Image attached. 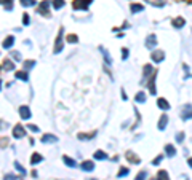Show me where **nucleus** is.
Listing matches in <instances>:
<instances>
[{"mask_svg": "<svg viewBox=\"0 0 192 180\" xmlns=\"http://www.w3.org/2000/svg\"><path fill=\"white\" fill-rule=\"evenodd\" d=\"M147 88H149L151 94H155V92H157V89H155V76H152L151 80H149V83H147Z\"/></svg>", "mask_w": 192, "mask_h": 180, "instance_id": "ddd939ff", "label": "nucleus"}, {"mask_svg": "<svg viewBox=\"0 0 192 180\" xmlns=\"http://www.w3.org/2000/svg\"><path fill=\"white\" fill-rule=\"evenodd\" d=\"M93 2V0H74V10H86L88 7H90V3Z\"/></svg>", "mask_w": 192, "mask_h": 180, "instance_id": "f257e3e1", "label": "nucleus"}, {"mask_svg": "<svg viewBox=\"0 0 192 180\" xmlns=\"http://www.w3.org/2000/svg\"><path fill=\"white\" fill-rule=\"evenodd\" d=\"M143 10H144L143 5H139V3H133V5H131V11H133V13H139V11H143Z\"/></svg>", "mask_w": 192, "mask_h": 180, "instance_id": "b1692460", "label": "nucleus"}, {"mask_svg": "<svg viewBox=\"0 0 192 180\" xmlns=\"http://www.w3.org/2000/svg\"><path fill=\"white\" fill-rule=\"evenodd\" d=\"M176 140H178V142L181 144V142L184 140V132H179V134H176Z\"/></svg>", "mask_w": 192, "mask_h": 180, "instance_id": "58836bf2", "label": "nucleus"}, {"mask_svg": "<svg viewBox=\"0 0 192 180\" xmlns=\"http://www.w3.org/2000/svg\"><path fill=\"white\" fill-rule=\"evenodd\" d=\"M27 129H29V131H32V132H39V131H40V129L37 128L35 124H29V126H27Z\"/></svg>", "mask_w": 192, "mask_h": 180, "instance_id": "4c0bfd02", "label": "nucleus"}, {"mask_svg": "<svg viewBox=\"0 0 192 180\" xmlns=\"http://www.w3.org/2000/svg\"><path fill=\"white\" fill-rule=\"evenodd\" d=\"M3 69L7 70V72H10V70H13L15 69V65H13V62L10 59H5V62H3Z\"/></svg>", "mask_w": 192, "mask_h": 180, "instance_id": "6ab92c4d", "label": "nucleus"}, {"mask_svg": "<svg viewBox=\"0 0 192 180\" xmlns=\"http://www.w3.org/2000/svg\"><path fill=\"white\" fill-rule=\"evenodd\" d=\"M157 105H159V108H162V110H170V104L167 102V99H159L157 100Z\"/></svg>", "mask_w": 192, "mask_h": 180, "instance_id": "4468645a", "label": "nucleus"}, {"mask_svg": "<svg viewBox=\"0 0 192 180\" xmlns=\"http://www.w3.org/2000/svg\"><path fill=\"white\" fill-rule=\"evenodd\" d=\"M181 118L183 120H191L192 118V105H186L181 112Z\"/></svg>", "mask_w": 192, "mask_h": 180, "instance_id": "39448f33", "label": "nucleus"}, {"mask_svg": "<svg viewBox=\"0 0 192 180\" xmlns=\"http://www.w3.org/2000/svg\"><path fill=\"white\" fill-rule=\"evenodd\" d=\"M16 78L18 80H23V81H27L29 75H27V72H16Z\"/></svg>", "mask_w": 192, "mask_h": 180, "instance_id": "4be33fe9", "label": "nucleus"}, {"mask_svg": "<svg viewBox=\"0 0 192 180\" xmlns=\"http://www.w3.org/2000/svg\"><path fill=\"white\" fill-rule=\"evenodd\" d=\"M19 116L23 120H29L31 118V108L27 105H21L19 107Z\"/></svg>", "mask_w": 192, "mask_h": 180, "instance_id": "7ed1b4c3", "label": "nucleus"}, {"mask_svg": "<svg viewBox=\"0 0 192 180\" xmlns=\"http://www.w3.org/2000/svg\"><path fill=\"white\" fill-rule=\"evenodd\" d=\"M128 172H130V171H128L127 167H123V169H120V171H119V174H117V177H119V179H122V177L128 175Z\"/></svg>", "mask_w": 192, "mask_h": 180, "instance_id": "7c9ffc66", "label": "nucleus"}, {"mask_svg": "<svg viewBox=\"0 0 192 180\" xmlns=\"http://www.w3.org/2000/svg\"><path fill=\"white\" fill-rule=\"evenodd\" d=\"M29 22H31V18H29V15H27V13H24V16H23V24H24V26H27Z\"/></svg>", "mask_w": 192, "mask_h": 180, "instance_id": "473e14b6", "label": "nucleus"}, {"mask_svg": "<svg viewBox=\"0 0 192 180\" xmlns=\"http://www.w3.org/2000/svg\"><path fill=\"white\" fill-rule=\"evenodd\" d=\"M0 86H2V80H0Z\"/></svg>", "mask_w": 192, "mask_h": 180, "instance_id": "a18cd8bd", "label": "nucleus"}, {"mask_svg": "<svg viewBox=\"0 0 192 180\" xmlns=\"http://www.w3.org/2000/svg\"><path fill=\"white\" fill-rule=\"evenodd\" d=\"M157 45V37L154 35V34H151V35L147 37V40H146V46L147 48H154Z\"/></svg>", "mask_w": 192, "mask_h": 180, "instance_id": "0eeeda50", "label": "nucleus"}, {"mask_svg": "<svg viewBox=\"0 0 192 180\" xmlns=\"http://www.w3.org/2000/svg\"><path fill=\"white\" fill-rule=\"evenodd\" d=\"M186 26V19L184 18H175L173 19V27H176V29H181V27H184Z\"/></svg>", "mask_w": 192, "mask_h": 180, "instance_id": "9d476101", "label": "nucleus"}, {"mask_svg": "<svg viewBox=\"0 0 192 180\" xmlns=\"http://www.w3.org/2000/svg\"><path fill=\"white\" fill-rule=\"evenodd\" d=\"M13 45H15V38H13V37H7L3 40V43H2V46H3L5 49H10Z\"/></svg>", "mask_w": 192, "mask_h": 180, "instance_id": "f8f14e48", "label": "nucleus"}, {"mask_svg": "<svg viewBox=\"0 0 192 180\" xmlns=\"http://www.w3.org/2000/svg\"><path fill=\"white\" fill-rule=\"evenodd\" d=\"M13 136L16 137V139H23V137L26 136V131L23 126H19V124H16L15 126V129H13Z\"/></svg>", "mask_w": 192, "mask_h": 180, "instance_id": "20e7f679", "label": "nucleus"}, {"mask_svg": "<svg viewBox=\"0 0 192 180\" xmlns=\"http://www.w3.org/2000/svg\"><path fill=\"white\" fill-rule=\"evenodd\" d=\"M167 124H168V116L167 115H162L160 116V120H159V129L160 131H165V128H167Z\"/></svg>", "mask_w": 192, "mask_h": 180, "instance_id": "1a4fd4ad", "label": "nucleus"}, {"mask_svg": "<svg viewBox=\"0 0 192 180\" xmlns=\"http://www.w3.org/2000/svg\"><path fill=\"white\" fill-rule=\"evenodd\" d=\"M187 164H189V166L192 167V158H189V160H187Z\"/></svg>", "mask_w": 192, "mask_h": 180, "instance_id": "c03bdc74", "label": "nucleus"}, {"mask_svg": "<svg viewBox=\"0 0 192 180\" xmlns=\"http://www.w3.org/2000/svg\"><path fill=\"white\" fill-rule=\"evenodd\" d=\"M0 3H2V5H5V8L8 10V11H11V10H13L11 0H0Z\"/></svg>", "mask_w": 192, "mask_h": 180, "instance_id": "bb28decb", "label": "nucleus"}, {"mask_svg": "<svg viewBox=\"0 0 192 180\" xmlns=\"http://www.w3.org/2000/svg\"><path fill=\"white\" fill-rule=\"evenodd\" d=\"M11 56H13V59H16V61H21V54L18 51H13L11 53Z\"/></svg>", "mask_w": 192, "mask_h": 180, "instance_id": "ea45409f", "label": "nucleus"}, {"mask_svg": "<svg viewBox=\"0 0 192 180\" xmlns=\"http://www.w3.org/2000/svg\"><path fill=\"white\" fill-rule=\"evenodd\" d=\"M101 51H102V54H104V59H106V64H112V59H110V56H109V54H107V53L106 51H104V49H102L101 48Z\"/></svg>", "mask_w": 192, "mask_h": 180, "instance_id": "2f4dec72", "label": "nucleus"}, {"mask_svg": "<svg viewBox=\"0 0 192 180\" xmlns=\"http://www.w3.org/2000/svg\"><path fill=\"white\" fill-rule=\"evenodd\" d=\"M48 8H50V2H42L40 7H39V13H45V15H48Z\"/></svg>", "mask_w": 192, "mask_h": 180, "instance_id": "2eb2a0df", "label": "nucleus"}, {"mask_svg": "<svg viewBox=\"0 0 192 180\" xmlns=\"http://www.w3.org/2000/svg\"><path fill=\"white\" fill-rule=\"evenodd\" d=\"M90 180H96V179H90Z\"/></svg>", "mask_w": 192, "mask_h": 180, "instance_id": "49530a36", "label": "nucleus"}, {"mask_svg": "<svg viewBox=\"0 0 192 180\" xmlns=\"http://www.w3.org/2000/svg\"><path fill=\"white\" fill-rule=\"evenodd\" d=\"M15 167H16V171L19 172L21 175H26V171H24V167H23V166H21V164L18 163V161H16V163H15Z\"/></svg>", "mask_w": 192, "mask_h": 180, "instance_id": "cd10ccee", "label": "nucleus"}, {"mask_svg": "<svg viewBox=\"0 0 192 180\" xmlns=\"http://www.w3.org/2000/svg\"><path fill=\"white\" fill-rule=\"evenodd\" d=\"M127 57H128V49L123 48L122 49V59H127Z\"/></svg>", "mask_w": 192, "mask_h": 180, "instance_id": "a19ab883", "label": "nucleus"}, {"mask_svg": "<svg viewBox=\"0 0 192 180\" xmlns=\"http://www.w3.org/2000/svg\"><path fill=\"white\" fill-rule=\"evenodd\" d=\"M93 169H94V163H93V161H83V163H82V171L91 172Z\"/></svg>", "mask_w": 192, "mask_h": 180, "instance_id": "9b49d317", "label": "nucleus"}, {"mask_svg": "<svg viewBox=\"0 0 192 180\" xmlns=\"http://www.w3.org/2000/svg\"><path fill=\"white\" fill-rule=\"evenodd\" d=\"M96 136V132H91V134H78V139L80 140H88V139H91V137H94Z\"/></svg>", "mask_w": 192, "mask_h": 180, "instance_id": "a878e982", "label": "nucleus"}, {"mask_svg": "<svg viewBox=\"0 0 192 180\" xmlns=\"http://www.w3.org/2000/svg\"><path fill=\"white\" fill-rule=\"evenodd\" d=\"M165 152H167L168 156H175L176 155V148L173 147V145H167V147H165Z\"/></svg>", "mask_w": 192, "mask_h": 180, "instance_id": "aec40b11", "label": "nucleus"}, {"mask_svg": "<svg viewBox=\"0 0 192 180\" xmlns=\"http://www.w3.org/2000/svg\"><path fill=\"white\" fill-rule=\"evenodd\" d=\"M42 142L43 144H54V142H58V137L53 136V134H43L42 136Z\"/></svg>", "mask_w": 192, "mask_h": 180, "instance_id": "423d86ee", "label": "nucleus"}, {"mask_svg": "<svg viewBox=\"0 0 192 180\" xmlns=\"http://www.w3.org/2000/svg\"><path fill=\"white\" fill-rule=\"evenodd\" d=\"M43 161V156L40 155V153H35V155H32V158H31V164H39Z\"/></svg>", "mask_w": 192, "mask_h": 180, "instance_id": "dca6fc26", "label": "nucleus"}, {"mask_svg": "<svg viewBox=\"0 0 192 180\" xmlns=\"http://www.w3.org/2000/svg\"><path fill=\"white\" fill-rule=\"evenodd\" d=\"M53 8L54 10H61L62 7H64V0H53Z\"/></svg>", "mask_w": 192, "mask_h": 180, "instance_id": "412c9836", "label": "nucleus"}, {"mask_svg": "<svg viewBox=\"0 0 192 180\" xmlns=\"http://www.w3.org/2000/svg\"><path fill=\"white\" fill-rule=\"evenodd\" d=\"M62 161H64V164H66V166H69V167H75V166H77V164H75V161H74L72 158H69V156H64V158H62Z\"/></svg>", "mask_w": 192, "mask_h": 180, "instance_id": "f3484780", "label": "nucleus"}, {"mask_svg": "<svg viewBox=\"0 0 192 180\" xmlns=\"http://www.w3.org/2000/svg\"><path fill=\"white\" fill-rule=\"evenodd\" d=\"M21 5H24V7H34L35 5V0H21Z\"/></svg>", "mask_w": 192, "mask_h": 180, "instance_id": "c756f323", "label": "nucleus"}, {"mask_svg": "<svg viewBox=\"0 0 192 180\" xmlns=\"http://www.w3.org/2000/svg\"><path fill=\"white\" fill-rule=\"evenodd\" d=\"M151 73H152V65L147 64L146 67H144V78H147V76L151 75Z\"/></svg>", "mask_w": 192, "mask_h": 180, "instance_id": "c85d7f7f", "label": "nucleus"}, {"mask_svg": "<svg viewBox=\"0 0 192 180\" xmlns=\"http://www.w3.org/2000/svg\"><path fill=\"white\" fill-rule=\"evenodd\" d=\"M24 65H26V69H32L35 65V61H26Z\"/></svg>", "mask_w": 192, "mask_h": 180, "instance_id": "f704fd0d", "label": "nucleus"}, {"mask_svg": "<svg viewBox=\"0 0 192 180\" xmlns=\"http://www.w3.org/2000/svg\"><path fill=\"white\" fill-rule=\"evenodd\" d=\"M106 158H107V155H106V153H104V152H101V150H98V152H96V153H94V160H106Z\"/></svg>", "mask_w": 192, "mask_h": 180, "instance_id": "5701e85b", "label": "nucleus"}, {"mask_svg": "<svg viewBox=\"0 0 192 180\" xmlns=\"http://www.w3.org/2000/svg\"><path fill=\"white\" fill-rule=\"evenodd\" d=\"M136 102H139V104H144V100H146V94H144V91H139L138 94H136Z\"/></svg>", "mask_w": 192, "mask_h": 180, "instance_id": "a211bd4d", "label": "nucleus"}, {"mask_svg": "<svg viewBox=\"0 0 192 180\" xmlns=\"http://www.w3.org/2000/svg\"><path fill=\"white\" fill-rule=\"evenodd\" d=\"M151 56H152V61H154V62H162L165 54H163V51H154Z\"/></svg>", "mask_w": 192, "mask_h": 180, "instance_id": "6e6552de", "label": "nucleus"}, {"mask_svg": "<svg viewBox=\"0 0 192 180\" xmlns=\"http://www.w3.org/2000/svg\"><path fill=\"white\" fill-rule=\"evenodd\" d=\"M162 160H163V156H157L155 160L152 161V164H154V166H159V164L162 163Z\"/></svg>", "mask_w": 192, "mask_h": 180, "instance_id": "e433bc0d", "label": "nucleus"}, {"mask_svg": "<svg viewBox=\"0 0 192 180\" xmlns=\"http://www.w3.org/2000/svg\"><path fill=\"white\" fill-rule=\"evenodd\" d=\"M146 177H147V174H146V172H144V171H141V172H139V174H138V177H136L135 180H144V179H146Z\"/></svg>", "mask_w": 192, "mask_h": 180, "instance_id": "72a5a7b5", "label": "nucleus"}, {"mask_svg": "<svg viewBox=\"0 0 192 180\" xmlns=\"http://www.w3.org/2000/svg\"><path fill=\"white\" fill-rule=\"evenodd\" d=\"M152 5H154V7H163V2H162V0H157V2H154V3H152Z\"/></svg>", "mask_w": 192, "mask_h": 180, "instance_id": "37998d69", "label": "nucleus"}, {"mask_svg": "<svg viewBox=\"0 0 192 180\" xmlns=\"http://www.w3.org/2000/svg\"><path fill=\"white\" fill-rule=\"evenodd\" d=\"M67 42H69V43H77V35H69L67 37Z\"/></svg>", "mask_w": 192, "mask_h": 180, "instance_id": "c9c22d12", "label": "nucleus"}, {"mask_svg": "<svg viewBox=\"0 0 192 180\" xmlns=\"http://www.w3.org/2000/svg\"><path fill=\"white\" fill-rule=\"evenodd\" d=\"M62 34H64V29H59V35H58L56 45H54V53H61L62 51Z\"/></svg>", "mask_w": 192, "mask_h": 180, "instance_id": "f03ea898", "label": "nucleus"}, {"mask_svg": "<svg viewBox=\"0 0 192 180\" xmlns=\"http://www.w3.org/2000/svg\"><path fill=\"white\" fill-rule=\"evenodd\" d=\"M157 179L159 180H170V177H168L167 171H160L159 174H157Z\"/></svg>", "mask_w": 192, "mask_h": 180, "instance_id": "393cba45", "label": "nucleus"}, {"mask_svg": "<svg viewBox=\"0 0 192 180\" xmlns=\"http://www.w3.org/2000/svg\"><path fill=\"white\" fill-rule=\"evenodd\" d=\"M5 180H16V177L13 175V174H7V175H5Z\"/></svg>", "mask_w": 192, "mask_h": 180, "instance_id": "79ce46f5", "label": "nucleus"}]
</instances>
